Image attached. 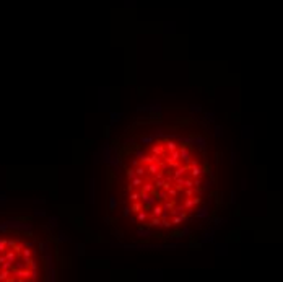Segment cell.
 I'll return each mask as SVG.
<instances>
[{"label":"cell","instance_id":"7a4b0ae2","mask_svg":"<svg viewBox=\"0 0 283 282\" xmlns=\"http://www.w3.org/2000/svg\"><path fill=\"white\" fill-rule=\"evenodd\" d=\"M179 155H181V160H184L185 163L190 162V150H189L185 145H181V148H179Z\"/></svg>","mask_w":283,"mask_h":282},{"label":"cell","instance_id":"277c9868","mask_svg":"<svg viewBox=\"0 0 283 282\" xmlns=\"http://www.w3.org/2000/svg\"><path fill=\"white\" fill-rule=\"evenodd\" d=\"M151 153H155V155H158V157H163L164 153H166V150H164V145H163V144L153 145V147H151Z\"/></svg>","mask_w":283,"mask_h":282},{"label":"cell","instance_id":"7c38bea8","mask_svg":"<svg viewBox=\"0 0 283 282\" xmlns=\"http://www.w3.org/2000/svg\"><path fill=\"white\" fill-rule=\"evenodd\" d=\"M130 183H132L133 188H142V184H143V178L142 176H135L130 180Z\"/></svg>","mask_w":283,"mask_h":282},{"label":"cell","instance_id":"44dd1931","mask_svg":"<svg viewBox=\"0 0 283 282\" xmlns=\"http://www.w3.org/2000/svg\"><path fill=\"white\" fill-rule=\"evenodd\" d=\"M173 202H168V201H163V210H169V209H173Z\"/></svg>","mask_w":283,"mask_h":282},{"label":"cell","instance_id":"cb8c5ba5","mask_svg":"<svg viewBox=\"0 0 283 282\" xmlns=\"http://www.w3.org/2000/svg\"><path fill=\"white\" fill-rule=\"evenodd\" d=\"M130 201H140V193H130Z\"/></svg>","mask_w":283,"mask_h":282},{"label":"cell","instance_id":"d4e9b609","mask_svg":"<svg viewBox=\"0 0 283 282\" xmlns=\"http://www.w3.org/2000/svg\"><path fill=\"white\" fill-rule=\"evenodd\" d=\"M130 214H132V209H130V207H124V212H122L124 217H130Z\"/></svg>","mask_w":283,"mask_h":282},{"label":"cell","instance_id":"9c48e42d","mask_svg":"<svg viewBox=\"0 0 283 282\" xmlns=\"http://www.w3.org/2000/svg\"><path fill=\"white\" fill-rule=\"evenodd\" d=\"M150 210H151V214L150 215H155V217H161V214H163V205H160V204H158V205H153V209H150Z\"/></svg>","mask_w":283,"mask_h":282},{"label":"cell","instance_id":"83f0119b","mask_svg":"<svg viewBox=\"0 0 283 282\" xmlns=\"http://www.w3.org/2000/svg\"><path fill=\"white\" fill-rule=\"evenodd\" d=\"M181 222H182V219H181V217H177V215H174L173 220H171V223H181Z\"/></svg>","mask_w":283,"mask_h":282},{"label":"cell","instance_id":"603a6c76","mask_svg":"<svg viewBox=\"0 0 283 282\" xmlns=\"http://www.w3.org/2000/svg\"><path fill=\"white\" fill-rule=\"evenodd\" d=\"M168 196L176 198V196H177V189H176V188H169V189H168Z\"/></svg>","mask_w":283,"mask_h":282},{"label":"cell","instance_id":"6da1fadb","mask_svg":"<svg viewBox=\"0 0 283 282\" xmlns=\"http://www.w3.org/2000/svg\"><path fill=\"white\" fill-rule=\"evenodd\" d=\"M140 201L143 202L145 204L143 207L148 209V210L156 204V198L153 196V193H143V191H142V193H140Z\"/></svg>","mask_w":283,"mask_h":282},{"label":"cell","instance_id":"30bf717a","mask_svg":"<svg viewBox=\"0 0 283 282\" xmlns=\"http://www.w3.org/2000/svg\"><path fill=\"white\" fill-rule=\"evenodd\" d=\"M133 170H135V175H137V176H142V178H143L145 175L148 173V171H147V168H145V166H142V165H137Z\"/></svg>","mask_w":283,"mask_h":282},{"label":"cell","instance_id":"8fae6325","mask_svg":"<svg viewBox=\"0 0 283 282\" xmlns=\"http://www.w3.org/2000/svg\"><path fill=\"white\" fill-rule=\"evenodd\" d=\"M166 150H168V153H169V152L177 150V142H174V140H166Z\"/></svg>","mask_w":283,"mask_h":282},{"label":"cell","instance_id":"ac0fdd59","mask_svg":"<svg viewBox=\"0 0 283 282\" xmlns=\"http://www.w3.org/2000/svg\"><path fill=\"white\" fill-rule=\"evenodd\" d=\"M202 171H203V170L200 168L199 165H197V166H192V176H194V178H197V176H199V175H200Z\"/></svg>","mask_w":283,"mask_h":282},{"label":"cell","instance_id":"4fadbf2b","mask_svg":"<svg viewBox=\"0 0 283 282\" xmlns=\"http://www.w3.org/2000/svg\"><path fill=\"white\" fill-rule=\"evenodd\" d=\"M130 209H132L133 214H137V212H140L142 209H143V202H142V201H135V202H133V205H132Z\"/></svg>","mask_w":283,"mask_h":282},{"label":"cell","instance_id":"4dcf8cb0","mask_svg":"<svg viewBox=\"0 0 283 282\" xmlns=\"http://www.w3.org/2000/svg\"><path fill=\"white\" fill-rule=\"evenodd\" d=\"M135 155H137V157H140V158H142V157H143L145 153H143V150H138V148H137V150H135Z\"/></svg>","mask_w":283,"mask_h":282},{"label":"cell","instance_id":"d6986e66","mask_svg":"<svg viewBox=\"0 0 283 282\" xmlns=\"http://www.w3.org/2000/svg\"><path fill=\"white\" fill-rule=\"evenodd\" d=\"M5 251H7V240L0 238V253H5Z\"/></svg>","mask_w":283,"mask_h":282},{"label":"cell","instance_id":"ffe728a7","mask_svg":"<svg viewBox=\"0 0 283 282\" xmlns=\"http://www.w3.org/2000/svg\"><path fill=\"white\" fill-rule=\"evenodd\" d=\"M125 173H127V178H129V180H132V178L137 176V175H135V170H133V168H127Z\"/></svg>","mask_w":283,"mask_h":282},{"label":"cell","instance_id":"7402d4cb","mask_svg":"<svg viewBox=\"0 0 283 282\" xmlns=\"http://www.w3.org/2000/svg\"><path fill=\"white\" fill-rule=\"evenodd\" d=\"M11 266H13V263L5 261V263H2V264H0V269H11Z\"/></svg>","mask_w":283,"mask_h":282},{"label":"cell","instance_id":"9a60e30c","mask_svg":"<svg viewBox=\"0 0 283 282\" xmlns=\"http://www.w3.org/2000/svg\"><path fill=\"white\" fill-rule=\"evenodd\" d=\"M155 189H156V188H155L151 183H143L142 184V191H143V193H155Z\"/></svg>","mask_w":283,"mask_h":282},{"label":"cell","instance_id":"5bb4252c","mask_svg":"<svg viewBox=\"0 0 283 282\" xmlns=\"http://www.w3.org/2000/svg\"><path fill=\"white\" fill-rule=\"evenodd\" d=\"M11 274V269H2L0 271V281H8Z\"/></svg>","mask_w":283,"mask_h":282},{"label":"cell","instance_id":"ba28073f","mask_svg":"<svg viewBox=\"0 0 283 282\" xmlns=\"http://www.w3.org/2000/svg\"><path fill=\"white\" fill-rule=\"evenodd\" d=\"M147 171L150 173V175H156V173L160 171V165H158L156 162H155V163H148V166H147Z\"/></svg>","mask_w":283,"mask_h":282},{"label":"cell","instance_id":"484cf974","mask_svg":"<svg viewBox=\"0 0 283 282\" xmlns=\"http://www.w3.org/2000/svg\"><path fill=\"white\" fill-rule=\"evenodd\" d=\"M182 186H185V188H192L194 186V181L192 180H184V184Z\"/></svg>","mask_w":283,"mask_h":282},{"label":"cell","instance_id":"4316f807","mask_svg":"<svg viewBox=\"0 0 283 282\" xmlns=\"http://www.w3.org/2000/svg\"><path fill=\"white\" fill-rule=\"evenodd\" d=\"M115 205H117L115 199H114V198H111V201H109V207H111V210H114V209H115Z\"/></svg>","mask_w":283,"mask_h":282},{"label":"cell","instance_id":"836d02e7","mask_svg":"<svg viewBox=\"0 0 283 282\" xmlns=\"http://www.w3.org/2000/svg\"><path fill=\"white\" fill-rule=\"evenodd\" d=\"M4 199H5V196H0V201H4Z\"/></svg>","mask_w":283,"mask_h":282},{"label":"cell","instance_id":"8992f818","mask_svg":"<svg viewBox=\"0 0 283 282\" xmlns=\"http://www.w3.org/2000/svg\"><path fill=\"white\" fill-rule=\"evenodd\" d=\"M160 158H161V157L151 153V155H143L142 158H140V162H142V163H155V162H158Z\"/></svg>","mask_w":283,"mask_h":282},{"label":"cell","instance_id":"52a82bcc","mask_svg":"<svg viewBox=\"0 0 283 282\" xmlns=\"http://www.w3.org/2000/svg\"><path fill=\"white\" fill-rule=\"evenodd\" d=\"M200 202V198H194V199H190V198H187L184 201V207H185V210H189V209H192L195 204H199Z\"/></svg>","mask_w":283,"mask_h":282},{"label":"cell","instance_id":"f546056e","mask_svg":"<svg viewBox=\"0 0 283 282\" xmlns=\"http://www.w3.org/2000/svg\"><path fill=\"white\" fill-rule=\"evenodd\" d=\"M142 142H143V144H151V142H153V137H143Z\"/></svg>","mask_w":283,"mask_h":282},{"label":"cell","instance_id":"d6a6232c","mask_svg":"<svg viewBox=\"0 0 283 282\" xmlns=\"http://www.w3.org/2000/svg\"><path fill=\"white\" fill-rule=\"evenodd\" d=\"M39 248H41V251H46V248H47V245H46V243H41V245H39Z\"/></svg>","mask_w":283,"mask_h":282},{"label":"cell","instance_id":"1f68e13d","mask_svg":"<svg viewBox=\"0 0 283 282\" xmlns=\"http://www.w3.org/2000/svg\"><path fill=\"white\" fill-rule=\"evenodd\" d=\"M205 215H207V210H205V209H202V210L197 214V217H205Z\"/></svg>","mask_w":283,"mask_h":282},{"label":"cell","instance_id":"5b68a950","mask_svg":"<svg viewBox=\"0 0 283 282\" xmlns=\"http://www.w3.org/2000/svg\"><path fill=\"white\" fill-rule=\"evenodd\" d=\"M147 219H148V209H142L140 212H137V217H135V220H138L140 223H143V222H147Z\"/></svg>","mask_w":283,"mask_h":282},{"label":"cell","instance_id":"f1b7e54d","mask_svg":"<svg viewBox=\"0 0 283 282\" xmlns=\"http://www.w3.org/2000/svg\"><path fill=\"white\" fill-rule=\"evenodd\" d=\"M185 198H190V196H192V194H194V191H192V188H187V191H185Z\"/></svg>","mask_w":283,"mask_h":282},{"label":"cell","instance_id":"e0dca14e","mask_svg":"<svg viewBox=\"0 0 283 282\" xmlns=\"http://www.w3.org/2000/svg\"><path fill=\"white\" fill-rule=\"evenodd\" d=\"M158 199H160V201H168L169 198H168V193H166V189H164V191L161 189L160 193H158Z\"/></svg>","mask_w":283,"mask_h":282},{"label":"cell","instance_id":"3957f363","mask_svg":"<svg viewBox=\"0 0 283 282\" xmlns=\"http://www.w3.org/2000/svg\"><path fill=\"white\" fill-rule=\"evenodd\" d=\"M18 256H20V254H18L16 251L13 250V248H7V251H5V258H7V261L15 263V261L18 259Z\"/></svg>","mask_w":283,"mask_h":282},{"label":"cell","instance_id":"2e32d148","mask_svg":"<svg viewBox=\"0 0 283 282\" xmlns=\"http://www.w3.org/2000/svg\"><path fill=\"white\" fill-rule=\"evenodd\" d=\"M184 173H185V166H179V168L174 170V173H173V175H174V178H179V176H182Z\"/></svg>","mask_w":283,"mask_h":282}]
</instances>
